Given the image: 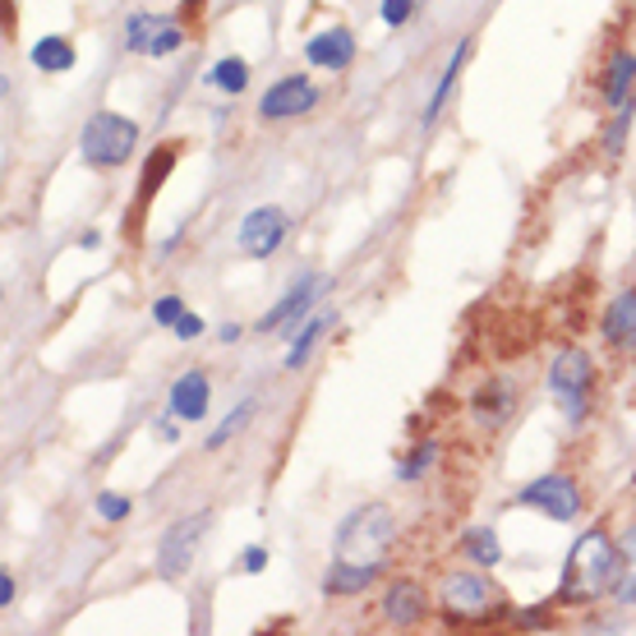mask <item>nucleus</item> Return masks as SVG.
<instances>
[{
    "mask_svg": "<svg viewBox=\"0 0 636 636\" xmlns=\"http://www.w3.org/2000/svg\"><path fill=\"white\" fill-rule=\"evenodd\" d=\"M618 586V545L605 530H581L577 545L567 549L562 562V581H558V599L562 605H595Z\"/></svg>",
    "mask_w": 636,
    "mask_h": 636,
    "instance_id": "1",
    "label": "nucleus"
},
{
    "mask_svg": "<svg viewBox=\"0 0 636 636\" xmlns=\"http://www.w3.org/2000/svg\"><path fill=\"white\" fill-rule=\"evenodd\" d=\"M397 540V517L388 503H364L355 508L332 540V562L342 567H364V573H383V562Z\"/></svg>",
    "mask_w": 636,
    "mask_h": 636,
    "instance_id": "2",
    "label": "nucleus"
},
{
    "mask_svg": "<svg viewBox=\"0 0 636 636\" xmlns=\"http://www.w3.org/2000/svg\"><path fill=\"white\" fill-rule=\"evenodd\" d=\"M139 148V125L129 116H116V111H92L79 129V157L92 166V172H116L125 166Z\"/></svg>",
    "mask_w": 636,
    "mask_h": 636,
    "instance_id": "3",
    "label": "nucleus"
},
{
    "mask_svg": "<svg viewBox=\"0 0 636 636\" xmlns=\"http://www.w3.org/2000/svg\"><path fill=\"white\" fill-rule=\"evenodd\" d=\"M439 599L448 618L457 623H485L498 609V586L485 577V567H466V573H448L439 586Z\"/></svg>",
    "mask_w": 636,
    "mask_h": 636,
    "instance_id": "4",
    "label": "nucleus"
},
{
    "mask_svg": "<svg viewBox=\"0 0 636 636\" xmlns=\"http://www.w3.org/2000/svg\"><path fill=\"white\" fill-rule=\"evenodd\" d=\"M590 388H595V364L586 351H562L549 364V392L562 401V411L573 424H581L590 411Z\"/></svg>",
    "mask_w": 636,
    "mask_h": 636,
    "instance_id": "5",
    "label": "nucleus"
},
{
    "mask_svg": "<svg viewBox=\"0 0 636 636\" xmlns=\"http://www.w3.org/2000/svg\"><path fill=\"white\" fill-rule=\"evenodd\" d=\"M208 512H189L180 521H172L162 530V545H157V573L162 581H180L189 573V562H194V549L198 540H204V530H208Z\"/></svg>",
    "mask_w": 636,
    "mask_h": 636,
    "instance_id": "6",
    "label": "nucleus"
},
{
    "mask_svg": "<svg viewBox=\"0 0 636 636\" xmlns=\"http://www.w3.org/2000/svg\"><path fill=\"white\" fill-rule=\"evenodd\" d=\"M517 503L535 508V512H545L549 521H573L581 512V489L573 476H540V480H530L521 493H517Z\"/></svg>",
    "mask_w": 636,
    "mask_h": 636,
    "instance_id": "7",
    "label": "nucleus"
},
{
    "mask_svg": "<svg viewBox=\"0 0 636 636\" xmlns=\"http://www.w3.org/2000/svg\"><path fill=\"white\" fill-rule=\"evenodd\" d=\"M125 47L134 56H176L185 47V28L162 14H129L125 19Z\"/></svg>",
    "mask_w": 636,
    "mask_h": 636,
    "instance_id": "8",
    "label": "nucleus"
},
{
    "mask_svg": "<svg viewBox=\"0 0 636 636\" xmlns=\"http://www.w3.org/2000/svg\"><path fill=\"white\" fill-rule=\"evenodd\" d=\"M286 231H291V217L282 208H254L236 231V245L249 258H273L286 241Z\"/></svg>",
    "mask_w": 636,
    "mask_h": 636,
    "instance_id": "9",
    "label": "nucleus"
},
{
    "mask_svg": "<svg viewBox=\"0 0 636 636\" xmlns=\"http://www.w3.org/2000/svg\"><path fill=\"white\" fill-rule=\"evenodd\" d=\"M314 102H319V88L310 84V75H286L258 97V116L263 120H295V116L314 111Z\"/></svg>",
    "mask_w": 636,
    "mask_h": 636,
    "instance_id": "10",
    "label": "nucleus"
},
{
    "mask_svg": "<svg viewBox=\"0 0 636 636\" xmlns=\"http://www.w3.org/2000/svg\"><path fill=\"white\" fill-rule=\"evenodd\" d=\"M327 286H332V282H327V277H319V273L295 277V282H291V291H286V295H282L277 305L267 310L254 327H258V332H273V327H282V323H300V319H310V310L319 305V295H323Z\"/></svg>",
    "mask_w": 636,
    "mask_h": 636,
    "instance_id": "11",
    "label": "nucleus"
},
{
    "mask_svg": "<svg viewBox=\"0 0 636 636\" xmlns=\"http://www.w3.org/2000/svg\"><path fill=\"white\" fill-rule=\"evenodd\" d=\"M208 397H213L208 374H204V370H189V374H180V379L172 383V397H166V411H172L176 420H185V424H198V420L208 415Z\"/></svg>",
    "mask_w": 636,
    "mask_h": 636,
    "instance_id": "12",
    "label": "nucleus"
},
{
    "mask_svg": "<svg viewBox=\"0 0 636 636\" xmlns=\"http://www.w3.org/2000/svg\"><path fill=\"white\" fill-rule=\"evenodd\" d=\"M355 56V32L351 28H323L305 42V60L314 70H346Z\"/></svg>",
    "mask_w": 636,
    "mask_h": 636,
    "instance_id": "13",
    "label": "nucleus"
},
{
    "mask_svg": "<svg viewBox=\"0 0 636 636\" xmlns=\"http://www.w3.org/2000/svg\"><path fill=\"white\" fill-rule=\"evenodd\" d=\"M605 342L618 351H636V286L618 291L605 310Z\"/></svg>",
    "mask_w": 636,
    "mask_h": 636,
    "instance_id": "14",
    "label": "nucleus"
},
{
    "mask_svg": "<svg viewBox=\"0 0 636 636\" xmlns=\"http://www.w3.org/2000/svg\"><path fill=\"white\" fill-rule=\"evenodd\" d=\"M424 609H429V595L415 581H392L383 595V614L392 627H415L424 618Z\"/></svg>",
    "mask_w": 636,
    "mask_h": 636,
    "instance_id": "15",
    "label": "nucleus"
},
{
    "mask_svg": "<svg viewBox=\"0 0 636 636\" xmlns=\"http://www.w3.org/2000/svg\"><path fill=\"white\" fill-rule=\"evenodd\" d=\"M332 327V314H310V319H300L295 327H282L286 337H291V351H286V370H305L310 364V351L319 346V337Z\"/></svg>",
    "mask_w": 636,
    "mask_h": 636,
    "instance_id": "16",
    "label": "nucleus"
},
{
    "mask_svg": "<svg viewBox=\"0 0 636 636\" xmlns=\"http://www.w3.org/2000/svg\"><path fill=\"white\" fill-rule=\"evenodd\" d=\"M466 56H471V38H466V42H457L452 60L443 65V79H439V84H433V92H429V107H424V116H420V125H424V129H429L433 120H439V116H443V107H448V92L457 88V75H461V65H466Z\"/></svg>",
    "mask_w": 636,
    "mask_h": 636,
    "instance_id": "17",
    "label": "nucleus"
},
{
    "mask_svg": "<svg viewBox=\"0 0 636 636\" xmlns=\"http://www.w3.org/2000/svg\"><path fill=\"white\" fill-rule=\"evenodd\" d=\"M28 60H32V70H47V75H65V70H75V47L60 38V32H51V38H42V42H32V51H28Z\"/></svg>",
    "mask_w": 636,
    "mask_h": 636,
    "instance_id": "18",
    "label": "nucleus"
},
{
    "mask_svg": "<svg viewBox=\"0 0 636 636\" xmlns=\"http://www.w3.org/2000/svg\"><path fill=\"white\" fill-rule=\"evenodd\" d=\"M632 88H636V56H632V51H618V56L609 60V75H605V102L618 111L627 97H632Z\"/></svg>",
    "mask_w": 636,
    "mask_h": 636,
    "instance_id": "19",
    "label": "nucleus"
},
{
    "mask_svg": "<svg viewBox=\"0 0 636 636\" xmlns=\"http://www.w3.org/2000/svg\"><path fill=\"white\" fill-rule=\"evenodd\" d=\"M461 554L471 558L476 567H498L503 562V545H498V535H493V526H471L461 535Z\"/></svg>",
    "mask_w": 636,
    "mask_h": 636,
    "instance_id": "20",
    "label": "nucleus"
},
{
    "mask_svg": "<svg viewBox=\"0 0 636 636\" xmlns=\"http://www.w3.org/2000/svg\"><path fill=\"white\" fill-rule=\"evenodd\" d=\"M614 595L623 599V605H636V521L627 526L623 545H618V586Z\"/></svg>",
    "mask_w": 636,
    "mask_h": 636,
    "instance_id": "21",
    "label": "nucleus"
},
{
    "mask_svg": "<svg viewBox=\"0 0 636 636\" xmlns=\"http://www.w3.org/2000/svg\"><path fill=\"white\" fill-rule=\"evenodd\" d=\"M374 581H379V573H364V567H342V562H332L327 577H323V590H327V595H360V590H370Z\"/></svg>",
    "mask_w": 636,
    "mask_h": 636,
    "instance_id": "22",
    "label": "nucleus"
},
{
    "mask_svg": "<svg viewBox=\"0 0 636 636\" xmlns=\"http://www.w3.org/2000/svg\"><path fill=\"white\" fill-rule=\"evenodd\" d=\"M208 84L217 92H226V97H241L249 88V65L241 56H226V60H217L213 70H208Z\"/></svg>",
    "mask_w": 636,
    "mask_h": 636,
    "instance_id": "23",
    "label": "nucleus"
},
{
    "mask_svg": "<svg viewBox=\"0 0 636 636\" xmlns=\"http://www.w3.org/2000/svg\"><path fill=\"white\" fill-rule=\"evenodd\" d=\"M176 157H180V148H176V144H166V148H157V153L148 157V166H144V185H139V204H148V198L162 189V180L172 176Z\"/></svg>",
    "mask_w": 636,
    "mask_h": 636,
    "instance_id": "24",
    "label": "nucleus"
},
{
    "mask_svg": "<svg viewBox=\"0 0 636 636\" xmlns=\"http://www.w3.org/2000/svg\"><path fill=\"white\" fill-rule=\"evenodd\" d=\"M439 461V443L433 439H424V443H415L407 457H401V466H397V480H407V485H415L420 476H429V466Z\"/></svg>",
    "mask_w": 636,
    "mask_h": 636,
    "instance_id": "25",
    "label": "nucleus"
},
{
    "mask_svg": "<svg viewBox=\"0 0 636 636\" xmlns=\"http://www.w3.org/2000/svg\"><path fill=\"white\" fill-rule=\"evenodd\" d=\"M476 411H480L485 424H503V415L512 411V392H508L503 383H489V388L476 397Z\"/></svg>",
    "mask_w": 636,
    "mask_h": 636,
    "instance_id": "26",
    "label": "nucleus"
},
{
    "mask_svg": "<svg viewBox=\"0 0 636 636\" xmlns=\"http://www.w3.org/2000/svg\"><path fill=\"white\" fill-rule=\"evenodd\" d=\"M249 415H254V397H249V401H241V407L231 411V415H226V420H222V424L208 433V452H217V448H226L231 439H236V433L245 429V420H249Z\"/></svg>",
    "mask_w": 636,
    "mask_h": 636,
    "instance_id": "27",
    "label": "nucleus"
},
{
    "mask_svg": "<svg viewBox=\"0 0 636 636\" xmlns=\"http://www.w3.org/2000/svg\"><path fill=\"white\" fill-rule=\"evenodd\" d=\"M632 111H636V97H627V102L618 107V116H614V125L605 129V148H609V157L623 153V139H627V129H632Z\"/></svg>",
    "mask_w": 636,
    "mask_h": 636,
    "instance_id": "28",
    "label": "nucleus"
},
{
    "mask_svg": "<svg viewBox=\"0 0 636 636\" xmlns=\"http://www.w3.org/2000/svg\"><path fill=\"white\" fill-rule=\"evenodd\" d=\"M97 517H102V521H125L129 512H134V503H129V498L125 493H111V489H102V493H97Z\"/></svg>",
    "mask_w": 636,
    "mask_h": 636,
    "instance_id": "29",
    "label": "nucleus"
},
{
    "mask_svg": "<svg viewBox=\"0 0 636 636\" xmlns=\"http://www.w3.org/2000/svg\"><path fill=\"white\" fill-rule=\"evenodd\" d=\"M415 6H420V0H383L379 14H383V23H388V28H401V23H411Z\"/></svg>",
    "mask_w": 636,
    "mask_h": 636,
    "instance_id": "30",
    "label": "nucleus"
},
{
    "mask_svg": "<svg viewBox=\"0 0 636 636\" xmlns=\"http://www.w3.org/2000/svg\"><path fill=\"white\" fill-rule=\"evenodd\" d=\"M180 314H185V305H180V295H162L157 305H153V319L162 323V327H176L180 323Z\"/></svg>",
    "mask_w": 636,
    "mask_h": 636,
    "instance_id": "31",
    "label": "nucleus"
},
{
    "mask_svg": "<svg viewBox=\"0 0 636 636\" xmlns=\"http://www.w3.org/2000/svg\"><path fill=\"white\" fill-rule=\"evenodd\" d=\"M172 332H176L180 342H194V337H204V332H208V323L198 319V314H189V310H185V314H180V323H176Z\"/></svg>",
    "mask_w": 636,
    "mask_h": 636,
    "instance_id": "32",
    "label": "nucleus"
},
{
    "mask_svg": "<svg viewBox=\"0 0 636 636\" xmlns=\"http://www.w3.org/2000/svg\"><path fill=\"white\" fill-rule=\"evenodd\" d=\"M241 567H245V573H263V567H267V549H263V545H249Z\"/></svg>",
    "mask_w": 636,
    "mask_h": 636,
    "instance_id": "33",
    "label": "nucleus"
},
{
    "mask_svg": "<svg viewBox=\"0 0 636 636\" xmlns=\"http://www.w3.org/2000/svg\"><path fill=\"white\" fill-rule=\"evenodd\" d=\"M241 337H245V327H241V323H222V327H217V342H222V346H236Z\"/></svg>",
    "mask_w": 636,
    "mask_h": 636,
    "instance_id": "34",
    "label": "nucleus"
},
{
    "mask_svg": "<svg viewBox=\"0 0 636 636\" xmlns=\"http://www.w3.org/2000/svg\"><path fill=\"white\" fill-rule=\"evenodd\" d=\"M157 439H162V443H180V429H176V415H172V420H157Z\"/></svg>",
    "mask_w": 636,
    "mask_h": 636,
    "instance_id": "35",
    "label": "nucleus"
},
{
    "mask_svg": "<svg viewBox=\"0 0 636 636\" xmlns=\"http://www.w3.org/2000/svg\"><path fill=\"white\" fill-rule=\"evenodd\" d=\"M10 605H14V577L0 573V609H10Z\"/></svg>",
    "mask_w": 636,
    "mask_h": 636,
    "instance_id": "36",
    "label": "nucleus"
},
{
    "mask_svg": "<svg viewBox=\"0 0 636 636\" xmlns=\"http://www.w3.org/2000/svg\"><path fill=\"white\" fill-rule=\"evenodd\" d=\"M517 623H521V627H549V623H545V609H535V614H517Z\"/></svg>",
    "mask_w": 636,
    "mask_h": 636,
    "instance_id": "37",
    "label": "nucleus"
},
{
    "mask_svg": "<svg viewBox=\"0 0 636 636\" xmlns=\"http://www.w3.org/2000/svg\"><path fill=\"white\" fill-rule=\"evenodd\" d=\"M84 249H97V245H102V236H97V231H84V241H79Z\"/></svg>",
    "mask_w": 636,
    "mask_h": 636,
    "instance_id": "38",
    "label": "nucleus"
}]
</instances>
